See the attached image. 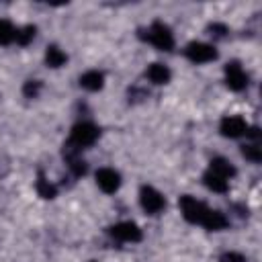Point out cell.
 <instances>
[{
  "instance_id": "6da1fadb",
  "label": "cell",
  "mask_w": 262,
  "mask_h": 262,
  "mask_svg": "<svg viewBox=\"0 0 262 262\" xmlns=\"http://www.w3.org/2000/svg\"><path fill=\"white\" fill-rule=\"evenodd\" d=\"M98 139V127L92 125V123H78L72 127V133H70V143L78 149H84L88 145H92L94 141Z\"/></svg>"
},
{
  "instance_id": "7a4b0ae2",
  "label": "cell",
  "mask_w": 262,
  "mask_h": 262,
  "mask_svg": "<svg viewBox=\"0 0 262 262\" xmlns=\"http://www.w3.org/2000/svg\"><path fill=\"white\" fill-rule=\"evenodd\" d=\"M145 39H147L154 47H158L160 51H172V47H174L172 31H170L164 23H158V20L149 27V31H147Z\"/></svg>"
},
{
  "instance_id": "3957f363",
  "label": "cell",
  "mask_w": 262,
  "mask_h": 262,
  "mask_svg": "<svg viewBox=\"0 0 262 262\" xmlns=\"http://www.w3.org/2000/svg\"><path fill=\"white\" fill-rule=\"evenodd\" d=\"M184 53L192 63H207V61L217 59V49L213 45H209V43H199V41L188 43Z\"/></svg>"
},
{
  "instance_id": "277c9868",
  "label": "cell",
  "mask_w": 262,
  "mask_h": 262,
  "mask_svg": "<svg viewBox=\"0 0 262 262\" xmlns=\"http://www.w3.org/2000/svg\"><path fill=\"white\" fill-rule=\"evenodd\" d=\"M139 203H141V207L149 215H156V213H160L166 207L164 196L154 186H141V190H139Z\"/></svg>"
},
{
  "instance_id": "5b68a950",
  "label": "cell",
  "mask_w": 262,
  "mask_h": 262,
  "mask_svg": "<svg viewBox=\"0 0 262 262\" xmlns=\"http://www.w3.org/2000/svg\"><path fill=\"white\" fill-rule=\"evenodd\" d=\"M225 84L229 90H235V92H239L248 86V74L239 66V61H229L225 66Z\"/></svg>"
},
{
  "instance_id": "8992f818",
  "label": "cell",
  "mask_w": 262,
  "mask_h": 262,
  "mask_svg": "<svg viewBox=\"0 0 262 262\" xmlns=\"http://www.w3.org/2000/svg\"><path fill=\"white\" fill-rule=\"evenodd\" d=\"M180 211H182V217L188 221V223H201V219H203V215H205V211H207V207L201 203V201H196V199H192V196H188V194H184V196H180Z\"/></svg>"
},
{
  "instance_id": "52a82bcc",
  "label": "cell",
  "mask_w": 262,
  "mask_h": 262,
  "mask_svg": "<svg viewBox=\"0 0 262 262\" xmlns=\"http://www.w3.org/2000/svg\"><path fill=\"white\" fill-rule=\"evenodd\" d=\"M108 233H111L113 237L121 239V242H139V239H141V229H139V225L133 223V221H121V223L113 225V227L108 229Z\"/></svg>"
},
{
  "instance_id": "ba28073f",
  "label": "cell",
  "mask_w": 262,
  "mask_h": 262,
  "mask_svg": "<svg viewBox=\"0 0 262 262\" xmlns=\"http://www.w3.org/2000/svg\"><path fill=\"white\" fill-rule=\"evenodd\" d=\"M96 184L100 186V190L104 192H117L119 186H121V174L113 168H100L96 172Z\"/></svg>"
},
{
  "instance_id": "9c48e42d",
  "label": "cell",
  "mask_w": 262,
  "mask_h": 262,
  "mask_svg": "<svg viewBox=\"0 0 262 262\" xmlns=\"http://www.w3.org/2000/svg\"><path fill=\"white\" fill-rule=\"evenodd\" d=\"M219 131L223 137H229V139H235V137H242L246 135L248 131V125L242 117H225L219 125Z\"/></svg>"
},
{
  "instance_id": "30bf717a",
  "label": "cell",
  "mask_w": 262,
  "mask_h": 262,
  "mask_svg": "<svg viewBox=\"0 0 262 262\" xmlns=\"http://www.w3.org/2000/svg\"><path fill=\"white\" fill-rule=\"evenodd\" d=\"M201 225L207 227L209 231H219V229H225L229 225V221L221 211H215V209L207 207V211H205V215L201 219Z\"/></svg>"
},
{
  "instance_id": "8fae6325",
  "label": "cell",
  "mask_w": 262,
  "mask_h": 262,
  "mask_svg": "<svg viewBox=\"0 0 262 262\" xmlns=\"http://www.w3.org/2000/svg\"><path fill=\"white\" fill-rule=\"evenodd\" d=\"M80 86L90 90V92H96V90H100L104 86V76L100 72H96V70H90V72L80 76Z\"/></svg>"
},
{
  "instance_id": "7c38bea8",
  "label": "cell",
  "mask_w": 262,
  "mask_h": 262,
  "mask_svg": "<svg viewBox=\"0 0 262 262\" xmlns=\"http://www.w3.org/2000/svg\"><path fill=\"white\" fill-rule=\"evenodd\" d=\"M211 172L227 180V178L235 176V166L229 160H225V158H213L211 160Z\"/></svg>"
},
{
  "instance_id": "4fadbf2b",
  "label": "cell",
  "mask_w": 262,
  "mask_h": 262,
  "mask_svg": "<svg viewBox=\"0 0 262 262\" xmlns=\"http://www.w3.org/2000/svg\"><path fill=\"white\" fill-rule=\"evenodd\" d=\"M170 76L172 74H170V70L164 63H151L147 68V78L154 84H168L170 82Z\"/></svg>"
},
{
  "instance_id": "5bb4252c",
  "label": "cell",
  "mask_w": 262,
  "mask_h": 262,
  "mask_svg": "<svg viewBox=\"0 0 262 262\" xmlns=\"http://www.w3.org/2000/svg\"><path fill=\"white\" fill-rule=\"evenodd\" d=\"M203 182H205V186H207L209 190H213V192H227V190H229L227 180H225V178H221V176H217V174H213L211 170H209V172H205Z\"/></svg>"
},
{
  "instance_id": "9a60e30c",
  "label": "cell",
  "mask_w": 262,
  "mask_h": 262,
  "mask_svg": "<svg viewBox=\"0 0 262 262\" xmlns=\"http://www.w3.org/2000/svg\"><path fill=\"white\" fill-rule=\"evenodd\" d=\"M45 61L49 68H59L68 61V55L57 47V45H49L47 51H45Z\"/></svg>"
},
{
  "instance_id": "2e32d148",
  "label": "cell",
  "mask_w": 262,
  "mask_h": 262,
  "mask_svg": "<svg viewBox=\"0 0 262 262\" xmlns=\"http://www.w3.org/2000/svg\"><path fill=\"white\" fill-rule=\"evenodd\" d=\"M37 192H39V196H43V199H55V194H57V188H55V184H51L43 174H39V178H37Z\"/></svg>"
},
{
  "instance_id": "e0dca14e",
  "label": "cell",
  "mask_w": 262,
  "mask_h": 262,
  "mask_svg": "<svg viewBox=\"0 0 262 262\" xmlns=\"http://www.w3.org/2000/svg\"><path fill=\"white\" fill-rule=\"evenodd\" d=\"M35 35H37V27L35 25H27V27H23V29H18L16 31V43L18 45H29L33 39H35Z\"/></svg>"
},
{
  "instance_id": "ac0fdd59",
  "label": "cell",
  "mask_w": 262,
  "mask_h": 262,
  "mask_svg": "<svg viewBox=\"0 0 262 262\" xmlns=\"http://www.w3.org/2000/svg\"><path fill=\"white\" fill-rule=\"evenodd\" d=\"M14 37H16L14 27H12L8 20L0 18V45H8V43H12Z\"/></svg>"
},
{
  "instance_id": "d6986e66",
  "label": "cell",
  "mask_w": 262,
  "mask_h": 262,
  "mask_svg": "<svg viewBox=\"0 0 262 262\" xmlns=\"http://www.w3.org/2000/svg\"><path fill=\"white\" fill-rule=\"evenodd\" d=\"M242 156L254 164L262 162V149L256 145V143H248V145H242Z\"/></svg>"
},
{
  "instance_id": "ffe728a7",
  "label": "cell",
  "mask_w": 262,
  "mask_h": 262,
  "mask_svg": "<svg viewBox=\"0 0 262 262\" xmlns=\"http://www.w3.org/2000/svg\"><path fill=\"white\" fill-rule=\"evenodd\" d=\"M39 92H41V82H39V80H29V82H25L23 94H25L27 98H37Z\"/></svg>"
},
{
  "instance_id": "44dd1931",
  "label": "cell",
  "mask_w": 262,
  "mask_h": 262,
  "mask_svg": "<svg viewBox=\"0 0 262 262\" xmlns=\"http://www.w3.org/2000/svg\"><path fill=\"white\" fill-rule=\"evenodd\" d=\"M68 166H70V170L74 172V176H82V174H86V162H84V160H80V158L70 160V162H68Z\"/></svg>"
},
{
  "instance_id": "7402d4cb",
  "label": "cell",
  "mask_w": 262,
  "mask_h": 262,
  "mask_svg": "<svg viewBox=\"0 0 262 262\" xmlns=\"http://www.w3.org/2000/svg\"><path fill=\"white\" fill-rule=\"evenodd\" d=\"M219 262H246V258L237 252H225V254H221Z\"/></svg>"
},
{
  "instance_id": "603a6c76",
  "label": "cell",
  "mask_w": 262,
  "mask_h": 262,
  "mask_svg": "<svg viewBox=\"0 0 262 262\" xmlns=\"http://www.w3.org/2000/svg\"><path fill=\"white\" fill-rule=\"evenodd\" d=\"M209 31H211V35H215V37H225L227 27L221 25V23H213V25H209Z\"/></svg>"
}]
</instances>
